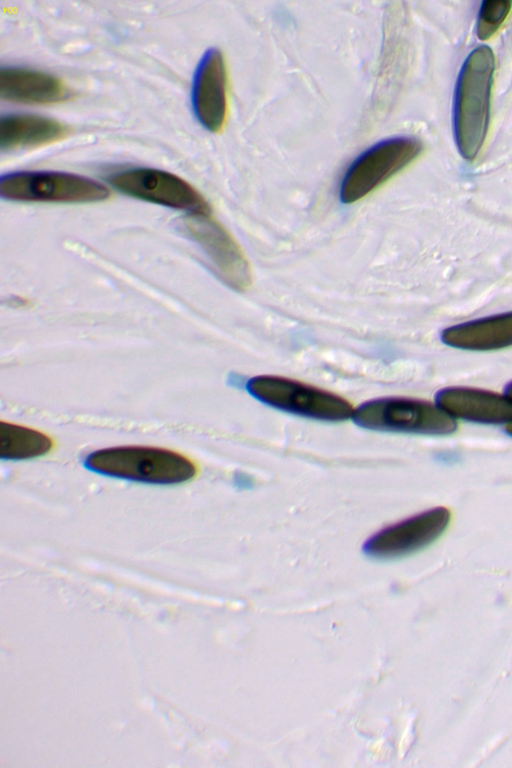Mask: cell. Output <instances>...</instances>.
<instances>
[{
	"instance_id": "cell-1",
	"label": "cell",
	"mask_w": 512,
	"mask_h": 768,
	"mask_svg": "<svg viewBox=\"0 0 512 768\" xmlns=\"http://www.w3.org/2000/svg\"><path fill=\"white\" fill-rule=\"evenodd\" d=\"M494 68L492 50L480 46L469 54L458 77L454 133L459 153L469 161L477 157L487 135Z\"/></svg>"
},
{
	"instance_id": "cell-2",
	"label": "cell",
	"mask_w": 512,
	"mask_h": 768,
	"mask_svg": "<svg viewBox=\"0 0 512 768\" xmlns=\"http://www.w3.org/2000/svg\"><path fill=\"white\" fill-rule=\"evenodd\" d=\"M85 466L97 473L151 484H178L193 478L196 467L183 455L162 448L120 446L91 453Z\"/></svg>"
},
{
	"instance_id": "cell-3",
	"label": "cell",
	"mask_w": 512,
	"mask_h": 768,
	"mask_svg": "<svg viewBox=\"0 0 512 768\" xmlns=\"http://www.w3.org/2000/svg\"><path fill=\"white\" fill-rule=\"evenodd\" d=\"M246 389L268 406L309 419L341 422L351 418L354 411L343 397L286 377L255 376L247 381Z\"/></svg>"
},
{
	"instance_id": "cell-4",
	"label": "cell",
	"mask_w": 512,
	"mask_h": 768,
	"mask_svg": "<svg viewBox=\"0 0 512 768\" xmlns=\"http://www.w3.org/2000/svg\"><path fill=\"white\" fill-rule=\"evenodd\" d=\"M351 418L361 428L381 432L447 435L457 428L454 418L437 405L407 397L369 400Z\"/></svg>"
},
{
	"instance_id": "cell-5",
	"label": "cell",
	"mask_w": 512,
	"mask_h": 768,
	"mask_svg": "<svg viewBox=\"0 0 512 768\" xmlns=\"http://www.w3.org/2000/svg\"><path fill=\"white\" fill-rule=\"evenodd\" d=\"M0 195L21 202L93 203L106 200L110 191L100 182L60 171H18L0 179Z\"/></svg>"
},
{
	"instance_id": "cell-6",
	"label": "cell",
	"mask_w": 512,
	"mask_h": 768,
	"mask_svg": "<svg viewBox=\"0 0 512 768\" xmlns=\"http://www.w3.org/2000/svg\"><path fill=\"white\" fill-rule=\"evenodd\" d=\"M422 143L407 136L380 141L359 155L345 172L339 196L343 203L356 202L377 189L413 162Z\"/></svg>"
},
{
	"instance_id": "cell-7",
	"label": "cell",
	"mask_w": 512,
	"mask_h": 768,
	"mask_svg": "<svg viewBox=\"0 0 512 768\" xmlns=\"http://www.w3.org/2000/svg\"><path fill=\"white\" fill-rule=\"evenodd\" d=\"M109 182L133 198L192 214L210 213V206L199 191L170 172L155 168H132L113 173L109 176Z\"/></svg>"
},
{
	"instance_id": "cell-8",
	"label": "cell",
	"mask_w": 512,
	"mask_h": 768,
	"mask_svg": "<svg viewBox=\"0 0 512 768\" xmlns=\"http://www.w3.org/2000/svg\"><path fill=\"white\" fill-rule=\"evenodd\" d=\"M450 519L451 513L446 507L429 509L374 533L363 543L362 551L378 560L405 557L437 540Z\"/></svg>"
},
{
	"instance_id": "cell-9",
	"label": "cell",
	"mask_w": 512,
	"mask_h": 768,
	"mask_svg": "<svg viewBox=\"0 0 512 768\" xmlns=\"http://www.w3.org/2000/svg\"><path fill=\"white\" fill-rule=\"evenodd\" d=\"M185 226L227 285L238 291L250 287V263L237 241L220 223L209 214H192L185 220Z\"/></svg>"
},
{
	"instance_id": "cell-10",
	"label": "cell",
	"mask_w": 512,
	"mask_h": 768,
	"mask_svg": "<svg viewBox=\"0 0 512 768\" xmlns=\"http://www.w3.org/2000/svg\"><path fill=\"white\" fill-rule=\"evenodd\" d=\"M193 111L201 125L219 132L227 117V72L224 57L216 48L202 56L192 84Z\"/></svg>"
},
{
	"instance_id": "cell-11",
	"label": "cell",
	"mask_w": 512,
	"mask_h": 768,
	"mask_svg": "<svg viewBox=\"0 0 512 768\" xmlns=\"http://www.w3.org/2000/svg\"><path fill=\"white\" fill-rule=\"evenodd\" d=\"M436 405L451 417L484 423L512 422V400L506 395L468 387H449L436 394Z\"/></svg>"
},
{
	"instance_id": "cell-12",
	"label": "cell",
	"mask_w": 512,
	"mask_h": 768,
	"mask_svg": "<svg viewBox=\"0 0 512 768\" xmlns=\"http://www.w3.org/2000/svg\"><path fill=\"white\" fill-rule=\"evenodd\" d=\"M0 96L16 103L52 104L68 99L70 91L55 76L33 69L8 66L0 70Z\"/></svg>"
},
{
	"instance_id": "cell-13",
	"label": "cell",
	"mask_w": 512,
	"mask_h": 768,
	"mask_svg": "<svg viewBox=\"0 0 512 768\" xmlns=\"http://www.w3.org/2000/svg\"><path fill=\"white\" fill-rule=\"evenodd\" d=\"M441 338L449 346L466 350L488 351L512 346V312L449 327Z\"/></svg>"
},
{
	"instance_id": "cell-14",
	"label": "cell",
	"mask_w": 512,
	"mask_h": 768,
	"mask_svg": "<svg viewBox=\"0 0 512 768\" xmlns=\"http://www.w3.org/2000/svg\"><path fill=\"white\" fill-rule=\"evenodd\" d=\"M69 129L59 121L35 114H8L0 119V148L27 149L57 142Z\"/></svg>"
},
{
	"instance_id": "cell-15",
	"label": "cell",
	"mask_w": 512,
	"mask_h": 768,
	"mask_svg": "<svg viewBox=\"0 0 512 768\" xmlns=\"http://www.w3.org/2000/svg\"><path fill=\"white\" fill-rule=\"evenodd\" d=\"M52 439L35 429L0 421V458L22 460L46 454Z\"/></svg>"
},
{
	"instance_id": "cell-16",
	"label": "cell",
	"mask_w": 512,
	"mask_h": 768,
	"mask_svg": "<svg viewBox=\"0 0 512 768\" xmlns=\"http://www.w3.org/2000/svg\"><path fill=\"white\" fill-rule=\"evenodd\" d=\"M511 6V1H484L477 21V37L482 41L490 39L506 20Z\"/></svg>"
},
{
	"instance_id": "cell-17",
	"label": "cell",
	"mask_w": 512,
	"mask_h": 768,
	"mask_svg": "<svg viewBox=\"0 0 512 768\" xmlns=\"http://www.w3.org/2000/svg\"><path fill=\"white\" fill-rule=\"evenodd\" d=\"M236 483L241 488H250L252 486V479L245 474H238Z\"/></svg>"
},
{
	"instance_id": "cell-18",
	"label": "cell",
	"mask_w": 512,
	"mask_h": 768,
	"mask_svg": "<svg viewBox=\"0 0 512 768\" xmlns=\"http://www.w3.org/2000/svg\"><path fill=\"white\" fill-rule=\"evenodd\" d=\"M505 391H506V396L512 400V382L507 385Z\"/></svg>"
},
{
	"instance_id": "cell-19",
	"label": "cell",
	"mask_w": 512,
	"mask_h": 768,
	"mask_svg": "<svg viewBox=\"0 0 512 768\" xmlns=\"http://www.w3.org/2000/svg\"><path fill=\"white\" fill-rule=\"evenodd\" d=\"M506 431L512 436V422L507 424Z\"/></svg>"
}]
</instances>
